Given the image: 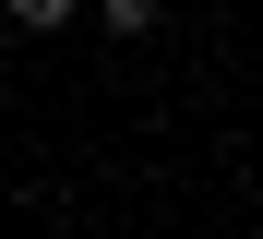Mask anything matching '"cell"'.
<instances>
[{
    "mask_svg": "<svg viewBox=\"0 0 263 239\" xmlns=\"http://www.w3.org/2000/svg\"><path fill=\"white\" fill-rule=\"evenodd\" d=\"M96 24L132 48V36H156V24H167V0H96Z\"/></svg>",
    "mask_w": 263,
    "mask_h": 239,
    "instance_id": "6da1fadb",
    "label": "cell"
},
{
    "mask_svg": "<svg viewBox=\"0 0 263 239\" xmlns=\"http://www.w3.org/2000/svg\"><path fill=\"white\" fill-rule=\"evenodd\" d=\"M72 12H84V0H12V24H24V36H60Z\"/></svg>",
    "mask_w": 263,
    "mask_h": 239,
    "instance_id": "7a4b0ae2",
    "label": "cell"
}]
</instances>
